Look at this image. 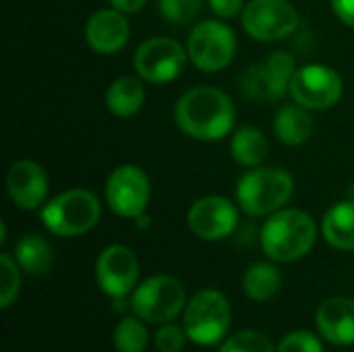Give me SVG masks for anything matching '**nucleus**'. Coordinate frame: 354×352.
<instances>
[{
	"instance_id": "f257e3e1",
	"label": "nucleus",
	"mask_w": 354,
	"mask_h": 352,
	"mask_svg": "<svg viewBox=\"0 0 354 352\" xmlns=\"http://www.w3.org/2000/svg\"><path fill=\"white\" fill-rule=\"evenodd\" d=\"M176 127L199 141L224 139L236 120L232 100L218 87L197 85L185 91L174 106Z\"/></svg>"
},
{
	"instance_id": "f03ea898",
	"label": "nucleus",
	"mask_w": 354,
	"mask_h": 352,
	"mask_svg": "<svg viewBox=\"0 0 354 352\" xmlns=\"http://www.w3.org/2000/svg\"><path fill=\"white\" fill-rule=\"evenodd\" d=\"M317 239L315 220L303 210H278L261 228V247L266 255L280 263L305 257Z\"/></svg>"
},
{
	"instance_id": "7ed1b4c3",
	"label": "nucleus",
	"mask_w": 354,
	"mask_h": 352,
	"mask_svg": "<svg viewBox=\"0 0 354 352\" xmlns=\"http://www.w3.org/2000/svg\"><path fill=\"white\" fill-rule=\"evenodd\" d=\"M295 193L290 172L282 168H251L236 183V203L249 216H272L282 210Z\"/></svg>"
},
{
	"instance_id": "20e7f679",
	"label": "nucleus",
	"mask_w": 354,
	"mask_h": 352,
	"mask_svg": "<svg viewBox=\"0 0 354 352\" xmlns=\"http://www.w3.org/2000/svg\"><path fill=\"white\" fill-rule=\"evenodd\" d=\"M102 218L100 199L87 189H71L52 197L41 210L44 226L56 237L87 234Z\"/></svg>"
},
{
	"instance_id": "39448f33",
	"label": "nucleus",
	"mask_w": 354,
	"mask_h": 352,
	"mask_svg": "<svg viewBox=\"0 0 354 352\" xmlns=\"http://www.w3.org/2000/svg\"><path fill=\"white\" fill-rule=\"evenodd\" d=\"M230 305L228 299L214 288L197 293L185 307L183 328L187 338L199 346H214L220 342L230 328Z\"/></svg>"
},
{
	"instance_id": "423d86ee",
	"label": "nucleus",
	"mask_w": 354,
	"mask_h": 352,
	"mask_svg": "<svg viewBox=\"0 0 354 352\" xmlns=\"http://www.w3.org/2000/svg\"><path fill=\"white\" fill-rule=\"evenodd\" d=\"M187 52L191 62L203 73L224 71L236 54L234 31L216 19L197 23L187 39Z\"/></svg>"
},
{
	"instance_id": "0eeeda50",
	"label": "nucleus",
	"mask_w": 354,
	"mask_h": 352,
	"mask_svg": "<svg viewBox=\"0 0 354 352\" xmlns=\"http://www.w3.org/2000/svg\"><path fill=\"white\" fill-rule=\"evenodd\" d=\"M185 286L172 276H151L141 282L131 297L133 313L149 324H168L185 309Z\"/></svg>"
},
{
	"instance_id": "6e6552de",
	"label": "nucleus",
	"mask_w": 354,
	"mask_h": 352,
	"mask_svg": "<svg viewBox=\"0 0 354 352\" xmlns=\"http://www.w3.org/2000/svg\"><path fill=\"white\" fill-rule=\"evenodd\" d=\"M241 23L249 37L274 44L299 29L301 15L288 0H251L241 12Z\"/></svg>"
},
{
	"instance_id": "1a4fd4ad",
	"label": "nucleus",
	"mask_w": 354,
	"mask_h": 352,
	"mask_svg": "<svg viewBox=\"0 0 354 352\" xmlns=\"http://www.w3.org/2000/svg\"><path fill=\"white\" fill-rule=\"evenodd\" d=\"M297 60L288 52H272L266 60L249 66L241 77V91L251 100L276 102L290 91Z\"/></svg>"
},
{
	"instance_id": "9d476101",
	"label": "nucleus",
	"mask_w": 354,
	"mask_h": 352,
	"mask_svg": "<svg viewBox=\"0 0 354 352\" xmlns=\"http://www.w3.org/2000/svg\"><path fill=\"white\" fill-rule=\"evenodd\" d=\"M104 191L108 207L120 218H141L151 199L149 176L135 164H122L114 168Z\"/></svg>"
},
{
	"instance_id": "9b49d317",
	"label": "nucleus",
	"mask_w": 354,
	"mask_h": 352,
	"mask_svg": "<svg viewBox=\"0 0 354 352\" xmlns=\"http://www.w3.org/2000/svg\"><path fill=\"white\" fill-rule=\"evenodd\" d=\"M344 85L336 68L328 64L299 66L290 81V98L307 110H328L342 98Z\"/></svg>"
},
{
	"instance_id": "f8f14e48",
	"label": "nucleus",
	"mask_w": 354,
	"mask_h": 352,
	"mask_svg": "<svg viewBox=\"0 0 354 352\" xmlns=\"http://www.w3.org/2000/svg\"><path fill=\"white\" fill-rule=\"evenodd\" d=\"M187 54L172 37H149L135 52V71L147 83H168L183 73Z\"/></svg>"
},
{
	"instance_id": "ddd939ff",
	"label": "nucleus",
	"mask_w": 354,
	"mask_h": 352,
	"mask_svg": "<svg viewBox=\"0 0 354 352\" xmlns=\"http://www.w3.org/2000/svg\"><path fill=\"white\" fill-rule=\"evenodd\" d=\"M187 224L191 232L203 241H222L236 230L239 210L228 197L205 195L191 205Z\"/></svg>"
},
{
	"instance_id": "4468645a",
	"label": "nucleus",
	"mask_w": 354,
	"mask_h": 352,
	"mask_svg": "<svg viewBox=\"0 0 354 352\" xmlns=\"http://www.w3.org/2000/svg\"><path fill=\"white\" fill-rule=\"evenodd\" d=\"M139 276V263L135 253L124 245L106 247L95 261V280L97 286L112 299L127 297Z\"/></svg>"
},
{
	"instance_id": "2eb2a0df",
	"label": "nucleus",
	"mask_w": 354,
	"mask_h": 352,
	"mask_svg": "<svg viewBox=\"0 0 354 352\" xmlns=\"http://www.w3.org/2000/svg\"><path fill=\"white\" fill-rule=\"evenodd\" d=\"M48 174L33 160H19L8 168L6 191L10 201L21 210H37L48 197Z\"/></svg>"
},
{
	"instance_id": "dca6fc26",
	"label": "nucleus",
	"mask_w": 354,
	"mask_h": 352,
	"mask_svg": "<svg viewBox=\"0 0 354 352\" xmlns=\"http://www.w3.org/2000/svg\"><path fill=\"white\" fill-rule=\"evenodd\" d=\"M131 35V25L124 12L116 8H100L85 23V39L97 54L120 52Z\"/></svg>"
},
{
	"instance_id": "f3484780",
	"label": "nucleus",
	"mask_w": 354,
	"mask_h": 352,
	"mask_svg": "<svg viewBox=\"0 0 354 352\" xmlns=\"http://www.w3.org/2000/svg\"><path fill=\"white\" fill-rule=\"evenodd\" d=\"M319 334L336 346L354 344V301L351 299H330L317 311Z\"/></svg>"
},
{
	"instance_id": "a211bd4d",
	"label": "nucleus",
	"mask_w": 354,
	"mask_h": 352,
	"mask_svg": "<svg viewBox=\"0 0 354 352\" xmlns=\"http://www.w3.org/2000/svg\"><path fill=\"white\" fill-rule=\"evenodd\" d=\"M322 232L334 249L354 251V199H344L326 212Z\"/></svg>"
},
{
	"instance_id": "6ab92c4d",
	"label": "nucleus",
	"mask_w": 354,
	"mask_h": 352,
	"mask_svg": "<svg viewBox=\"0 0 354 352\" xmlns=\"http://www.w3.org/2000/svg\"><path fill=\"white\" fill-rule=\"evenodd\" d=\"M145 102V87L137 77H118L106 91V106L118 118L135 116Z\"/></svg>"
},
{
	"instance_id": "aec40b11",
	"label": "nucleus",
	"mask_w": 354,
	"mask_h": 352,
	"mask_svg": "<svg viewBox=\"0 0 354 352\" xmlns=\"http://www.w3.org/2000/svg\"><path fill=\"white\" fill-rule=\"evenodd\" d=\"M274 133L284 145H303L313 133V118L309 110L299 104L282 106L274 120Z\"/></svg>"
},
{
	"instance_id": "412c9836",
	"label": "nucleus",
	"mask_w": 354,
	"mask_h": 352,
	"mask_svg": "<svg viewBox=\"0 0 354 352\" xmlns=\"http://www.w3.org/2000/svg\"><path fill=\"white\" fill-rule=\"evenodd\" d=\"M15 259L19 268L29 276L46 274L54 263V249L41 234H23L15 247Z\"/></svg>"
},
{
	"instance_id": "4be33fe9",
	"label": "nucleus",
	"mask_w": 354,
	"mask_h": 352,
	"mask_svg": "<svg viewBox=\"0 0 354 352\" xmlns=\"http://www.w3.org/2000/svg\"><path fill=\"white\" fill-rule=\"evenodd\" d=\"M270 154V143L257 127H243L230 139V156L236 164L255 168Z\"/></svg>"
},
{
	"instance_id": "5701e85b",
	"label": "nucleus",
	"mask_w": 354,
	"mask_h": 352,
	"mask_svg": "<svg viewBox=\"0 0 354 352\" xmlns=\"http://www.w3.org/2000/svg\"><path fill=\"white\" fill-rule=\"evenodd\" d=\"M282 284V276L276 266L259 261L253 263L243 276V290L253 301H268L272 299Z\"/></svg>"
},
{
	"instance_id": "b1692460",
	"label": "nucleus",
	"mask_w": 354,
	"mask_h": 352,
	"mask_svg": "<svg viewBox=\"0 0 354 352\" xmlns=\"http://www.w3.org/2000/svg\"><path fill=\"white\" fill-rule=\"evenodd\" d=\"M147 346V330L143 319L124 317L114 330V349L118 352H143Z\"/></svg>"
},
{
	"instance_id": "393cba45",
	"label": "nucleus",
	"mask_w": 354,
	"mask_h": 352,
	"mask_svg": "<svg viewBox=\"0 0 354 352\" xmlns=\"http://www.w3.org/2000/svg\"><path fill=\"white\" fill-rule=\"evenodd\" d=\"M21 290V276H19V263L8 253L0 255V307L8 309Z\"/></svg>"
},
{
	"instance_id": "a878e982",
	"label": "nucleus",
	"mask_w": 354,
	"mask_h": 352,
	"mask_svg": "<svg viewBox=\"0 0 354 352\" xmlns=\"http://www.w3.org/2000/svg\"><path fill=\"white\" fill-rule=\"evenodd\" d=\"M160 15L172 25H189L201 12V0H158Z\"/></svg>"
},
{
	"instance_id": "bb28decb",
	"label": "nucleus",
	"mask_w": 354,
	"mask_h": 352,
	"mask_svg": "<svg viewBox=\"0 0 354 352\" xmlns=\"http://www.w3.org/2000/svg\"><path fill=\"white\" fill-rule=\"evenodd\" d=\"M220 352H276V349L266 334L239 332L222 344Z\"/></svg>"
},
{
	"instance_id": "cd10ccee",
	"label": "nucleus",
	"mask_w": 354,
	"mask_h": 352,
	"mask_svg": "<svg viewBox=\"0 0 354 352\" xmlns=\"http://www.w3.org/2000/svg\"><path fill=\"white\" fill-rule=\"evenodd\" d=\"M276 352H324V346L319 342V338L311 332H292L288 334L280 344Z\"/></svg>"
},
{
	"instance_id": "c85d7f7f",
	"label": "nucleus",
	"mask_w": 354,
	"mask_h": 352,
	"mask_svg": "<svg viewBox=\"0 0 354 352\" xmlns=\"http://www.w3.org/2000/svg\"><path fill=\"white\" fill-rule=\"evenodd\" d=\"M185 338H187L185 328L166 324L156 334V346L160 352H180L185 349Z\"/></svg>"
},
{
	"instance_id": "c756f323",
	"label": "nucleus",
	"mask_w": 354,
	"mask_h": 352,
	"mask_svg": "<svg viewBox=\"0 0 354 352\" xmlns=\"http://www.w3.org/2000/svg\"><path fill=\"white\" fill-rule=\"evenodd\" d=\"M207 2H209V8L220 19H232L245 10V0H207Z\"/></svg>"
},
{
	"instance_id": "7c9ffc66",
	"label": "nucleus",
	"mask_w": 354,
	"mask_h": 352,
	"mask_svg": "<svg viewBox=\"0 0 354 352\" xmlns=\"http://www.w3.org/2000/svg\"><path fill=\"white\" fill-rule=\"evenodd\" d=\"M334 15L348 27H354V0H330Z\"/></svg>"
},
{
	"instance_id": "2f4dec72",
	"label": "nucleus",
	"mask_w": 354,
	"mask_h": 352,
	"mask_svg": "<svg viewBox=\"0 0 354 352\" xmlns=\"http://www.w3.org/2000/svg\"><path fill=\"white\" fill-rule=\"evenodd\" d=\"M145 2H147V0H110L112 8H116V10L124 12V15L141 10V8L145 6Z\"/></svg>"
}]
</instances>
